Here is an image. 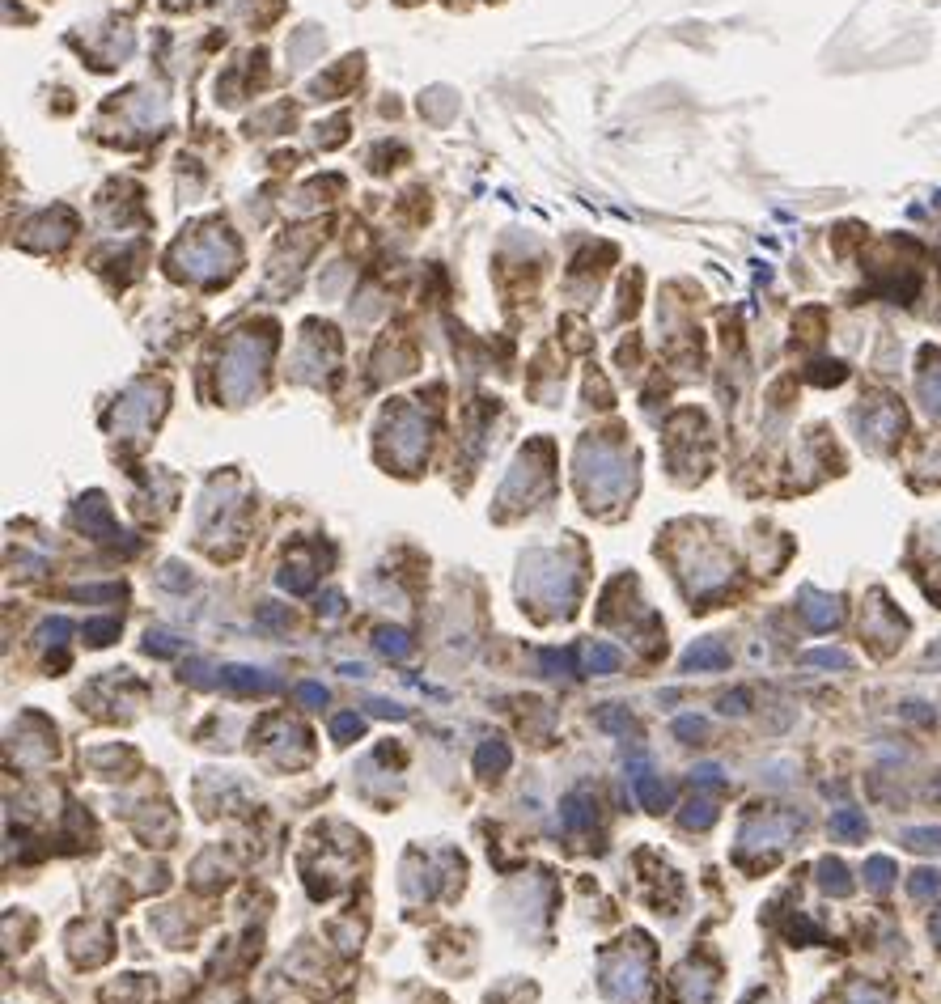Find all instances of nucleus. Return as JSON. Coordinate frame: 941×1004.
I'll return each instance as SVG.
<instances>
[{
    "label": "nucleus",
    "instance_id": "1",
    "mask_svg": "<svg viewBox=\"0 0 941 1004\" xmlns=\"http://www.w3.org/2000/svg\"><path fill=\"white\" fill-rule=\"evenodd\" d=\"M628 780H632V788H636V797H641L645 810L662 814L666 805H670V788L662 780H653L649 759H628Z\"/></svg>",
    "mask_w": 941,
    "mask_h": 1004
},
{
    "label": "nucleus",
    "instance_id": "2",
    "mask_svg": "<svg viewBox=\"0 0 941 1004\" xmlns=\"http://www.w3.org/2000/svg\"><path fill=\"white\" fill-rule=\"evenodd\" d=\"M721 666H730V653H725L721 640H704L683 653V670H721Z\"/></svg>",
    "mask_w": 941,
    "mask_h": 1004
},
{
    "label": "nucleus",
    "instance_id": "3",
    "mask_svg": "<svg viewBox=\"0 0 941 1004\" xmlns=\"http://www.w3.org/2000/svg\"><path fill=\"white\" fill-rule=\"evenodd\" d=\"M802 602H806L802 611H806V619H810L814 632H827V627L840 623V611H836V602H831V598H823V594H814V589H806Z\"/></svg>",
    "mask_w": 941,
    "mask_h": 1004
},
{
    "label": "nucleus",
    "instance_id": "4",
    "mask_svg": "<svg viewBox=\"0 0 941 1004\" xmlns=\"http://www.w3.org/2000/svg\"><path fill=\"white\" fill-rule=\"evenodd\" d=\"M221 678L234 691H272L276 687V678H268L263 670H251V666H229V670H221Z\"/></svg>",
    "mask_w": 941,
    "mask_h": 1004
},
{
    "label": "nucleus",
    "instance_id": "5",
    "mask_svg": "<svg viewBox=\"0 0 941 1004\" xmlns=\"http://www.w3.org/2000/svg\"><path fill=\"white\" fill-rule=\"evenodd\" d=\"M865 814H857V810H836L831 814V835H840V839H865Z\"/></svg>",
    "mask_w": 941,
    "mask_h": 1004
},
{
    "label": "nucleus",
    "instance_id": "6",
    "mask_svg": "<svg viewBox=\"0 0 941 1004\" xmlns=\"http://www.w3.org/2000/svg\"><path fill=\"white\" fill-rule=\"evenodd\" d=\"M378 649H382L386 657L403 661V657H412V649H416V644L407 640V632H399V627H382V632H378Z\"/></svg>",
    "mask_w": 941,
    "mask_h": 1004
},
{
    "label": "nucleus",
    "instance_id": "7",
    "mask_svg": "<svg viewBox=\"0 0 941 1004\" xmlns=\"http://www.w3.org/2000/svg\"><path fill=\"white\" fill-rule=\"evenodd\" d=\"M475 767L479 772H505L509 767V746L505 742H484L475 755Z\"/></svg>",
    "mask_w": 941,
    "mask_h": 1004
},
{
    "label": "nucleus",
    "instance_id": "8",
    "mask_svg": "<svg viewBox=\"0 0 941 1004\" xmlns=\"http://www.w3.org/2000/svg\"><path fill=\"white\" fill-rule=\"evenodd\" d=\"M819 877H823V890H827V894H848V890H852L848 869L840 865V860H823V865H819Z\"/></svg>",
    "mask_w": 941,
    "mask_h": 1004
},
{
    "label": "nucleus",
    "instance_id": "9",
    "mask_svg": "<svg viewBox=\"0 0 941 1004\" xmlns=\"http://www.w3.org/2000/svg\"><path fill=\"white\" fill-rule=\"evenodd\" d=\"M564 827L568 831H581L585 822H590V801H585V793H573V797H564Z\"/></svg>",
    "mask_w": 941,
    "mask_h": 1004
},
{
    "label": "nucleus",
    "instance_id": "10",
    "mask_svg": "<svg viewBox=\"0 0 941 1004\" xmlns=\"http://www.w3.org/2000/svg\"><path fill=\"white\" fill-rule=\"evenodd\" d=\"M865 877H869V890H891V882H895V860L874 856V860L865 865Z\"/></svg>",
    "mask_w": 941,
    "mask_h": 1004
},
{
    "label": "nucleus",
    "instance_id": "11",
    "mask_svg": "<svg viewBox=\"0 0 941 1004\" xmlns=\"http://www.w3.org/2000/svg\"><path fill=\"white\" fill-rule=\"evenodd\" d=\"M903 844L916 848V852H937L941 848V827H912V831H903Z\"/></svg>",
    "mask_w": 941,
    "mask_h": 1004
},
{
    "label": "nucleus",
    "instance_id": "12",
    "mask_svg": "<svg viewBox=\"0 0 941 1004\" xmlns=\"http://www.w3.org/2000/svg\"><path fill=\"white\" fill-rule=\"evenodd\" d=\"M802 661L806 666H827V670H848L852 666V657L840 653V649H810V653H802Z\"/></svg>",
    "mask_w": 941,
    "mask_h": 1004
},
{
    "label": "nucleus",
    "instance_id": "13",
    "mask_svg": "<svg viewBox=\"0 0 941 1004\" xmlns=\"http://www.w3.org/2000/svg\"><path fill=\"white\" fill-rule=\"evenodd\" d=\"M908 890H912V899H933V894H941V873H933V869H916V873H912V882H908Z\"/></svg>",
    "mask_w": 941,
    "mask_h": 1004
},
{
    "label": "nucleus",
    "instance_id": "14",
    "mask_svg": "<svg viewBox=\"0 0 941 1004\" xmlns=\"http://www.w3.org/2000/svg\"><path fill=\"white\" fill-rule=\"evenodd\" d=\"M717 822V810L708 801H691L687 810H683V827H696V831H704V827H713Z\"/></svg>",
    "mask_w": 941,
    "mask_h": 1004
},
{
    "label": "nucleus",
    "instance_id": "15",
    "mask_svg": "<svg viewBox=\"0 0 941 1004\" xmlns=\"http://www.w3.org/2000/svg\"><path fill=\"white\" fill-rule=\"evenodd\" d=\"M920 394H925V403L941 416V361L925 369V378H920Z\"/></svg>",
    "mask_w": 941,
    "mask_h": 1004
},
{
    "label": "nucleus",
    "instance_id": "16",
    "mask_svg": "<svg viewBox=\"0 0 941 1004\" xmlns=\"http://www.w3.org/2000/svg\"><path fill=\"white\" fill-rule=\"evenodd\" d=\"M590 670L594 674H615L619 670V653L611 649V644H594V649H590Z\"/></svg>",
    "mask_w": 941,
    "mask_h": 1004
},
{
    "label": "nucleus",
    "instance_id": "17",
    "mask_svg": "<svg viewBox=\"0 0 941 1004\" xmlns=\"http://www.w3.org/2000/svg\"><path fill=\"white\" fill-rule=\"evenodd\" d=\"M361 729H365V721H361L357 712H344V716H335V721H331V733H335V738H340V742H352V738H361Z\"/></svg>",
    "mask_w": 941,
    "mask_h": 1004
},
{
    "label": "nucleus",
    "instance_id": "18",
    "mask_svg": "<svg viewBox=\"0 0 941 1004\" xmlns=\"http://www.w3.org/2000/svg\"><path fill=\"white\" fill-rule=\"evenodd\" d=\"M119 636V619H94V623H85V640L90 644H111Z\"/></svg>",
    "mask_w": 941,
    "mask_h": 1004
},
{
    "label": "nucleus",
    "instance_id": "19",
    "mask_svg": "<svg viewBox=\"0 0 941 1004\" xmlns=\"http://www.w3.org/2000/svg\"><path fill=\"white\" fill-rule=\"evenodd\" d=\"M145 649H149V653H157V657H174V653H179V640L166 636V632H149Z\"/></svg>",
    "mask_w": 941,
    "mask_h": 1004
},
{
    "label": "nucleus",
    "instance_id": "20",
    "mask_svg": "<svg viewBox=\"0 0 941 1004\" xmlns=\"http://www.w3.org/2000/svg\"><path fill=\"white\" fill-rule=\"evenodd\" d=\"M691 784H700V788H721V784H725V780H721V767H713V763L696 767V772H691Z\"/></svg>",
    "mask_w": 941,
    "mask_h": 1004
},
{
    "label": "nucleus",
    "instance_id": "21",
    "mask_svg": "<svg viewBox=\"0 0 941 1004\" xmlns=\"http://www.w3.org/2000/svg\"><path fill=\"white\" fill-rule=\"evenodd\" d=\"M297 699H301V704H310V708H323V704H327V687L301 683V687H297Z\"/></svg>",
    "mask_w": 941,
    "mask_h": 1004
},
{
    "label": "nucleus",
    "instance_id": "22",
    "mask_svg": "<svg viewBox=\"0 0 941 1004\" xmlns=\"http://www.w3.org/2000/svg\"><path fill=\"white\" fill-rule=\"evenodd\" d=\"M68 632H73V623H68V619H51V623L43 627V640H47V644H64Z\"/></svg>",
    "mask_w": 941,
    "mask_h": 1004
},
{
    "label": "nucleus",
    "instance_id": "23",
    "mask_svg": "<svg viewBox=\"0 0 941 1004\" xmlns=\"http://www.w3.org/2000/svg\"><path fill=\"white\" fill-rule=\"evenodd\" d=\"M674 733H679V738H700L704 721H700V716H683V721H674Z\"/></svg>",
    "mask_w": 941,
    "mask_h": 1004
},
{
    "label": "nucleus",
    "instance_id": "24",
    "mask_svg": "<svg viewBox=\"0 0 941 1004\" xmlns=\"http://www.w3.org/2000/svg\"><path fill=\"white\" fill-rule=\"evenodd\" d=\"M814 369H819V373H810V382H844V365H836V361H831V365H814Z\"/></svg>",
    "mask_w": 941,
    "mask_h": 1004
},
{
    "label": "nucleus",
    "instance_id": "25",
    "mask_svg": "<svg viewBox=\"0 0 941 1004\" xmlns=\"http://www.w3.org/2000/svg\"><path fill=\"white\" fill-rule=\"evenodd\" d=\"M543 670H547V674H564V670H568V653L543 649Z\"/></svg>",
    "mask_w": 941,
    "mask_h": 1004
},
{
    "label": "nucleus",
    "instance_id": "26",
    "mask_svg": "<svg viewBox=\"0 0 941 1004\" xmlns=\"http://www.w3.org/2000/svg\"><path fill=\"white\" fill-rule=\"evenodd\" d=\"M602 725H607V729H632V716H624V712H602Z\"/></svg>",
    "mask_w": 941,
    "mask_h": 1004
},
{
    "label": "nucleus",
    "instance_id": "27",
    "mask_svg": "<svg viewBox=\"0 0 941 1004\" xmlns=\"http://www.w3.org/2000/svg\"><path fill=\"white\" fill-rule=\"evenodd\" d=\"M742 704H747V691H734L721 699V712H742Z\"/></svg>",
    "mask_w": 941,
    "mask_h": 1004
},
{
    "label": "nucleus",
    "instance_id": "28",
    "mask_svg": "<svg viewBox=\"0 0 941 1004\" xmlns=\"http://www.w3.org/2000/svg\"><path fill=\"white\" fill-rule=\"evenodd\" d=\"M374 712H378V716H395V721H403V716H407L403 708H395V704H382V699L374 704Z\"/></svg>",
    "mask_w": 941,
    "mask_h": 1004
},
{
    "label": "nucleus",
    "instance_id": "29",
    "mask_svg": "<svg viewBox=\"0 0 941 1004\" xmlns=\"http://www.w3.org/2000/svg\"><path fill=\"white\" fill-rule=\"evenodd\" d=\"M263 623H268V627H276L280 623V611H276V606H263V615H259Z\"/></svg>",
    "mask_w": 941,
    "mask_h": 1004
},
{
    "label": "nucleus",
    "instance_id": "30",
    "mask_svg": "<svg viewBox=\"0 0 941 1004\" xmlns=\"http://www.w3.org/2000/svg\"><path fill=\"white\" fill-rule=\"evenodd\" d=\"M933 937L941 941V911H937V916H933Z\"/></svg>",
    "mask_w": 941,
    "mask_h": 1004
}]
</instances>
